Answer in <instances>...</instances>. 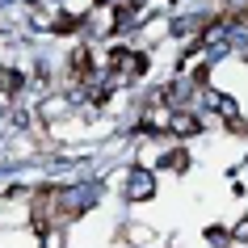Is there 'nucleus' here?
<instances>
[{"label": "nucleus", "instance_id": "f257e3e1", "mask_svg": "<svg viewBox=\"0 0 248 248\" xmlns=\"http://www.w3.org/2000/svg\"><path fill=\"white\" fill-rule=\"evenodd\" d=\"M181 135H189V131H198V118H189V114H177V122H172Z\"/></svg>", "mask_w": 248, "mask_h": 248}]
</instances>
